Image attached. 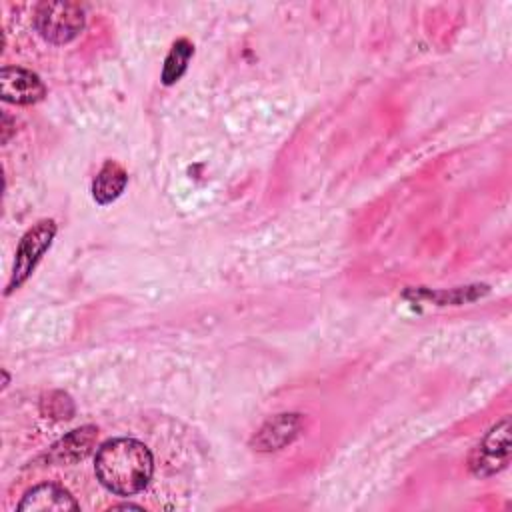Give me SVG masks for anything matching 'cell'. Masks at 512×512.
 Returning a JSON list of instances; mask_svg holds the SVG:
<instances>
[{"label": "cell", "mask_w": 512, "mask_h": 512, "mask_svg": "<svg viewBox=\"0 0 512 512\" xmlns=\"http://www.w3.org/2000/svg\"><path fill=\"white\" fill-rule=\"evenodd\" d=\"M96 476L114 494L132 496L152 480L154 460L150 450L134 438H114L96 452Z\"/></svg>", "instance_id": "obj_1"}, {"label": "cell", "mask_w": 512, "mask_h": 512, "mask_svg": "<svg viewBox=\"0 0 512 512\" xmlns=\"http://www.w3.org/2000/svg\"><path fill=\"white\" fill-rule=\"evenodd\" d=\"M34 24L46 42L66 44L84 28V10L76 2L66 0L40 2L34 12Z\"/></svg>", "instance_id": "obj_2"}, {"label": "cell", "mask_w": 512, "mask_h": 512, "mask_svg": "<svg viewBox=\"0 0 512 512\" xmlns=\"http://www.w3.org/2000/svg\"><path fill=\"white\" fill-rule=\"evenodd\" d=\"M56 236V224L54 220H40L34 224L20 240L16 248V260H14V270L6 288V294L14 292L24 284V280L32 274L44 252L50 248L52 240Z\"/></svg>", "instance_id": "obj_3"}, {"label": "cell", "mask_w": 512, "mask_h": 512, "mask_svg": "<svg viewBox=\"0 0 512 512\" xmlns=\"http://www.w3.org/2000/svg\"><path fill=\"white\" fill-rule=\"evenodd\" d=\"M508 462H510V420L504 418L502 422L490 428V432L472 452L470 470L474 476L486 478L506 468Z\"/></svg>", "instance_id": "obj_4"}, {"label": "cell", "mask_w": 512, "mask_h": 512, "mask_svg": "<svg viewBox=\"0 0 512 512\" xmlns=\"http://www.w3.org/2000/svg\"><path fill=\"white\" fill-rule=\"evenodd\" d=\"M44 94H46V86L38 74L26 68H16V66H6L0 70L2 100L26 106L42 100Z\"/></svg>", "instance_id": "obj_5"}, {"label": "cell", "mask_w": 512, "mask_h": 512, "mask_svg": "<svg viewBox=\"0 0 512 512\" xmlns=\"http://www.w3.org/2000/svg\"><path fill=\"white\" fill-rule=\"evenodd\" d=\"M302 430L300 414H278L262 424V428L254 434L252 446L260 452L280 450L290 444Z\"/></svg>", "instance_id": "obj_6"}, {"label": "cell", "mask_w": 512, "mask_h": 512, "mask_svg": "<svg viewBox=\"0 0 512 512\" xmlns=\"http://www.w3.org/2000/svg\"><path fill=\"white\" fill-rule=\"evenodd\" d=\"M74 496L58 484H40L28 490L18 504L20 512H68L78 510Z\"/></svg>", "instance_id": "obj_7"}, {"label": "cell", "mask_w": 512, "mask_h": 512, "mask_svg": "<svg viewBox=\"0 0 512 512\" xmlns=\"http://www.w3.org/2000/svg\"><path fill=\"white\" fill-rule=\"evenodd\" d=\"M98 428L96 426H82L78 430H72L68 436L58 440L48 454V460L54 464H74L82 458H86L96 444Z\"/></svg>", "instance_id": "obj_8"}, {"label": "cell", "mask_w": 512, "mask_h": 512, "mask_svg": "<svg viewBox=\"0 0 512 512\" xmlns=\"http://www.w3.org/2000/svg\"><path fill=\"white\" fill-rule=\"evenodd\" d=\"M126 182H128L126 170L118 162L108 160L92 182V196L98 204H110L122 194V190L126 188Z\"/></svg>", "instance_id": "obj_9"}, {"label": "cell", "mask_w": 512, "mask_h": 512, "mask_svg": "<svg viewBox=\"0 0 512 512\" xmlns=\"http://www.w3.org/2000/svg\"><path fill=\"white\" fill-rule=\"evenodd\" d=\"M192 54H194V46L186 38H180L172 44V48H170V52L164 60V68H162V82L166 86L180 80V76L188 68V62H190Z\"/></svg>", "instance_id": "obj_10"}, {"label": "cell", "mask_w": 512, "mask_h": 512, "mask_svg": "<svg viewBox=\"0 0 512 512\" xmlns=\"http://www.w3.org/2000/svg\"><path fill=\"white\" fill-rule=\"evenodd\" d=\"M42 412L52 418H70L74 412L72 400L64 392H50L42 400Z\"/></svg>", "instance_id": "obj_11"}, {"label": "cell", "mask_w": 512, "mask_h": 512, "mask_svg": "<svg viewBox=\"0 0 512 512\" xmlns=\"http://www.w3.org/2000/svg\"><path fill=\"white\" fill-rule=\"evenodd\" d=\"M10 116L8 114H4L2 116V142H8V138H10Z\"/></svg>", "instance_id": "obj_12"}, {"label": "cell", "mask_w": 512, "mask_h": 512, "mask_svg": "<svg viewBox=\"0 0 512 512\" xmlns=\"http://www.w3.org/2000/svg\"><path fill=\"white\" fill-rule=\"evenodd\" d=\"M114 508H118V510H128V508H134V510H142V506H138V504H130V502H124V504H116Z\"/></svg>", "instance_id": "obj_13"}]
</instances>
